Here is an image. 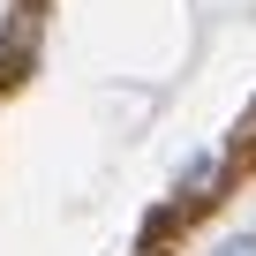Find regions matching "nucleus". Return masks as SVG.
Returning <instances> with one entry per match:
<instances>
[{"mask_svg":"<svg viewBox=\"0 0 256 256\" xmlns=\"http://www.w3.org/2000/svg\"><path fill=\"white\" fill-rule=\"evenodd\" d=\"M211 256H256V234H234V241H218Z\"/></svg>","mask_w":256,"mask_h":256,"instance_id":"f03ea898","label":"nucleus"},{"mask_svg":"<svg viewBox=\"0 0 256 256\" xmlns=\"http://www.w3.org/2000/svg\"><path fill=\"white\" fill-rule=\"evenodd\" d=\"M211 181H218V158H196V166H188V188H196V196H211Z\"/></svg>","mask_w":256,"mask_h":256,"instance_id":"f257e3e1","label":"nucleus"}]
</instances>
